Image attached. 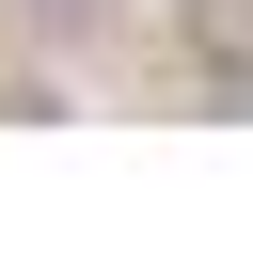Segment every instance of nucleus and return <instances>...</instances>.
I'll return each instance as SVG.
<instances>
[{
  "mask_svg": "<svg viewBox=\"0 0 253 253\" xmlns=\"http://www.w3.org/2000/svg\"><path fill=\"white\" fill-rule=\"evenodd\" d=\"M190 47H206V95L253 111V0H190Z\"/></svg>",
  "mask_w": 253,
  "mask_h": 253,
  "instance_id": "obj_1",
  "label": "nucleus"
}]
</instances>
